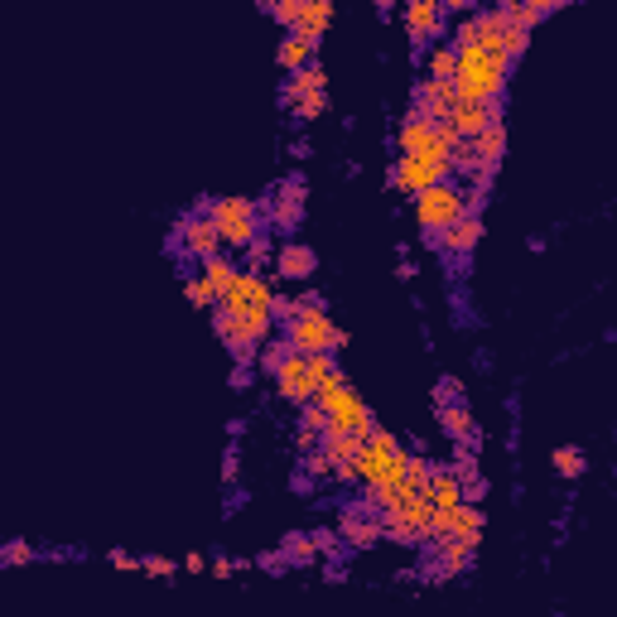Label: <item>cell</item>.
<instances>
[{"label": "cell", "mask_w": 617, "mask_h": 617, "mask_svg": "<svg viewBox=\"0 0 617 617\" xmlns=\"http://www.w3.org/2000/svg\"><path fill=\"white\" fill-rule=\"evenodd\" d=\"M299 314L290 323H285V338H290V348L304 352V357H319V352H333L348 348V328H338V323L328 319V309H323L319 295H304L295 299Z\"/></svg>", "instance_id": "obj_1"}, {"label": "cell", "mask_w": 617, "mask_h": 617, "mask_svg": "<svg viewBox=\"0 0 617 617\" xmlns=\"http://www.w3.org/2000/svg\"><path fill=\"white\" fill-rule=\"evenodd\" d=\"M507 58H492L487 49H458V73L454 87L463 102H483V107H497L502 92H507Z\"/></svg>", "instance_id": "obj_2"}, {"label": "cell", "mask_w": 617, "mask_h": 617, "mask_svg": "<svg viewBox=\"0 0 617 617\" xmlns=\"http://www.w3.org/2000/svg\"><path fill=\"white\" fill-rule=\"evenodd\" d=\"M410 468V454L405 444L391 430L376 425L367 439H362V458H357V483H367V492H381V487H396Z\"/></svg>", "instance_id": "obj_3"}, {"label": "cell", "mask_w": 617, "mask_h": 617, "mask_svg": "<svg viewBox=\"0 0 617 617\" xmlns=\"http://www.w3.org/2000/svg\"><path fill=\"white\" fill-rule=\"evenodd\" d=\"M314 401H319L323 415H328V434H357V439H367V434L376 430L372 405L357 396V386H352L348 376H333Z\"/></svg>", "instance_id": "obj_4"}, {"label": "cell", "mask_w": 617, "mask_h": 617, "mask_svg": "<svg viewBox=\"0 0 617 617\" xmlns=\"http://www.w3.org/2000/svg\"><path fill=\"white\" fill-rule=\"evenodd\" d=\"M454 155L449 150H430V155H401L396 169H391V188H401V193H430L439 184H454Z\"/></svg>", "instance_id": "obj_5"}, {"label": "cell", "mask_w": 617, "mask_h": 617, "mask_svg": "<svg viewBox=\"0 0 617 617\" xmlns=\"http://www.w3.org/2000/svg\"><path fill=\"white\" fill-rule=\"evenodd\" d=\"M203 213L213 217L222 246H232V251H246L256 237H266V232H261V213H256L251 198H217V203H208Z\"/></svg>", "instance_id": "obj_6"}, {"label": "cell", "mask_w": 617, "mask_h": 617, "mask_svg": "<svg viewBox=\"0 0 617 617\" xmlns=\"http://www.w3.org/2000/svg\"><path fill=\"white\" fill-rule=\"evenodd\" d=\"M468 217V193L458 184H439L430 193H420L415 198V222H420V232L425 237H444L449 227H458Z\"/></svg>", "instance_id": "obj_7"}, {"label": "cell", "mask_w": 617, "mask_h": 617, "mask_svg": "<svg viewBox=\"0 0 617 617\" xmlns=\"http://www.w3.org/2000/svg\"><path fill=\"white\" fill-rule=\"evenodd\" d=\"M169 251L179 256V261H213V256H222V237H217L213 217L208 213H184L179 222H174V232H169Z\"/></svg>", "instance_id": "obj_8"}, {"label": "cell", "mask_w": 617, "mask_h": 617, "mask_svg": "<svg viewBox=\"0 0 617 617\" xmlns=\"http://www.w3.org/2000/svg\"><path fill=\"white\" fill-rule=\"evenodd\" d=\"M478 49H487L492 58H507V63H516V58L531 49V29L511 25L507 15L492 5V10H483V44Z\"/></svg>", "instance_id": "obj_9"}, {"label": "cell", "mask_w": 617, "mask_h": 617, "mask_svg": "<svg viewBox=\"0 0 617 617\" xmlns=\"http://www.w3.org/2000/svg\"><path fill=\"white\" fill-rule=\"evenodd\" d=\"M270 299H275V285H270L266 275L242 270L237 285H232V295L222 299V309H237V314H246V319H270Z\"/></svg>", "instance_id": "obj_10"}, {"label": "cell", "mask_w": 617, "mask_h": 617, "mask_svg": "<svg viewBox=\"0 0 617 617\" xmlns=\"http://www.w3.org/2000/svg\"><path fill=\"white\" fill-rule=\"evenodd\" d=\"M338 536L352 550H372L376 540H386V531H381V516L367 502H348V507L338 511Z\"/></svg>", "instance_id": "obj_11"}, {"label": "cell", "mask_w": 617, "mask_h": 617, "mask_svg": "<svg viewBox=\"0 0 617 617\" xmlns=\"http://www.w3.org/2000/svg\"><path fill=\"white\" fill-rule=\"evenodd\" d=\"M270 381H275L280 401L299 405V410L319 396V391H314V376H309V357H304V352H290V357L275 367V376H270Z\"/></svg>", "instance_id": "obj_12"}, {"label": "cell", "mask_w": 617, "mask_h": 617, "mask_svg": "<svg viewBox=\"0 0 617 617\" xmlns=\"http://www.w3.org/2000/svg\"><path fill=\"white\" fill-rule=\"evenodd\" d=\"M304 179L299 174H290L285 184L270 193V203H266V217H270V227H280V232H295L299 227V217H304Z\"/></svg>", "instance_id": "obj_13"}, {"label": "cell", "mask_w": 617, "mask_h": 617, "mask_svg": "<svg viewBox=\"0 0 617 617\" xmlns=\"http://www.w3.org/2000/svg\"><path fill=\"white\" fill-rule=\"evenodd\" d=\"M405 39L425 49L430 39H444V5L439 0H410L405 5Z\"/></svg>", "instance_id": "obj_14"}, {"label": "cell", "mask_w": 617, "mask_h": 617, "mask_svg": "<svg viewBox=\"0 0 617 617\" xmlns=\"http://www.w3.org/2000/svg\"><path fill=\"white\" fill-rule=\"evenodd\" d=\"M458 107H463V97L454 82H415V111H425L434 126H449Z\"/></svg>", "instance_id": "obj_15"}, {"label": "cell", "mask_w": 617, "mask_h": 617, "mask_svg": "<svg viewBox=\"0 0 617 617\" xmlns=\"http://www.w3.org/2000/svg\"><path fill=\"white\" fill-rule=\"evenodd\" d=\"M396 145H401V155H430V150H444V145H439V126H434L425 111H415V107L401 116ZM449 155H454V150H449Z\"/></svg>", "instance_id": "obj_16"}, {"label": "cell", "mask_w": 617, "mask_h": 617, "mask_svg": "<svg viewBox=\"0 0 617 617\" xmlns=\"http://www.w3.org/2000/svg\"><path fill=\"white\" fill-rule=\"evenodd\" d=\"M425 242H430L434 251H444V256H454L458 266H463V261L478 251V242H483V217L468 213L463 222H458V227H449L444 237H425Z\"/></svg>", "instance_id": "obj_17"}, {"label": "cell", "mask_w": 617, "mask_h": 617, "mask_svg": "<svg viewBox=\"0 0 617 617\" xmlns=\"http://www.w3.org/2000/svg\"><path fill=\"white\" fill-rule=\"evenodd\" d=\"M473 545H463V540H449V545H439L430 550V564H425V574L430 579H463L468 569H473Z\"/></svg>", "instance_id": "obj_18"}, {"label": "cell", "mask_w": 617, "mask_h": 617, "mask_svg": "<svg viewBox=\"0 0 617 617\" xmlns=\"http://www.w3.org/2000/svg\"><path fill=\"white\" fill-rule=\"evenodd\" d=\"M439 425H444V434L454 439V449H473V454H478L483 430H478V420H473L468 405H439Z\"/></svg>", "instance_id": "obj_19"}, {"label": "cell", "mask_w": 617, "mask_h": 617, "mask_svg": "<svg viewBox=\"0 0 617 617\" xmlns=\"http://www.w3.org/2000/svg\"><path fill=\"white\" fill-rule=\"evenodd\" d=\"M430 502H434V516H454L463 507V483H458L454 463H434V478H430Z\"/></svg>", "instance_id": "obj_20"}, {"label": "cell", "mask_w": 617, "mask_h": 617, "mask_svg": "<svg viewBox=\"0 0 617 617\" xmlns=\"http://www.w3.org/2000/svg\"><path fill=\"white\" fill-rule=\"evenodd\" d=\"M314 270H319V256H314L304 242L275 246V275H285V280H309Z\"/></svg>", "instance_id": "obj_21"}, {"label": "cell", "mask_w": 617, "mask_h": 617, "mask_svg": "<svg viewBox=\"0 0 617 617\" xmlns=\"http://www.w3.org/2000/svg\"><path fill=\"white\" fill-rule=\"evenodd\" d=\"M492 121H502V107H483V102H463V107L454 111V126L458 140H478V135L492 126Z\"/></svg>", "instance_id": "obj_22"}, {"label": "cell", "mask_w": 617, "mask_h": 617, "mask_svg": "<svg viewBox=\"0 0 617 617\" xmlns=\"http://www.w3.org/2000/svg\"><path fill=\"white\" fill-rule=\"evenodd\" d=\"M473 145V155H478V169H487V174H497V164H502V155H507V121H492L478 140H468Z\"/></svg>", "instance_id": "obj_23"}, {"label": "cell", "mask_w": 617, "mask_h": 617, "mask_svg": "<svg viewBox=\"0 0 617 617\" xmlns=\"http://www.w3.org/2000/svg\"><path fill=\"white\" fill-rule=\"evenodd\" d=\"M275 63L295 78V73H304V68L319 63V44H309V39H299V34H285V44L275 49Z\"/></svg>", "instance_id": "obj_24"}, {"label": "cell", "mask_w": 617, "mask_h": 617, "mask_svg": "<svg viewBox=\"0 0 617 617\" xmlns=\"http://www.w3.org/2000/svg\"><path fill=\"white\" fill-rule=\"evenodd\" d=\"M328 25H333V5H328V0H304V10H299V25L290 29V34L309 39V44H319L323 34H328Z\"/></svg>", "instance_id": "obj_25"}, {"label": "cell", "mask_w": 617, "mask_h": 617, "mask_svg": "<svg viewBox=\"0 0 617 617\" xmlns=\"http://www.w3.org/2000/svg\"><path fill=\"white\" fill-rule=\"evenodd\" d=\"M314 92H328V68L323 63H314V68H304V73H295V78L280 87V102L285 107H295L299 97H314Z\"/></svg>", "instance_id": "obj_26"}, {"label": "cell", "mask_w": 617, "mask_h": 617, "mask_svg": "<svg viewBox=\"0 0 617 617\" xmlns=\"http://www.w3.org/2000/svg\"><path fill=\"white\" fill-rule=\"evenodd\" d=\"M497 10L507 15L511 25H521V29H536L540 20H550V15H560V0H536V5H516V0H502Z\"/></svg>", "instance_id": "obj_27"}, {"label": "cell", "mask_w": 617, "mask_h": 617, "mask_svg": "<svg viewBox=\"0 0 617 617\" xmlns=\"http://www.w3.org/2000/svg\"><path fill=\"white\" fill-rule=\"evenodd\" d=\"M198 275H203V280L213 285L217 304H222V299L232 295V285H237V275H242V266H232L227 256H213V261H203V266H198Z\"/></svg>", "instance_id": "obj_28"}, {"label": "cell", "mask_w": 617, "mask_h": 617, "mask_svg": "<svg viewBox=\"0 0 617 617\" xmlns=\"http://www.w3.org/2000/svg\"><path fill=\"white\" fill-rule=\"evenodd\" d=\"M458 73V49L454 44H434L425 58V82H454Z\"/></svg>", "instance_id": "obj_29"}, {"label": "cell", "mask_w": 617, "mask_h": 617, "mask_svg": "<svg viewBox=\"0 0 617 617\" xmlns=\"http://www.w3.org/2000/svg\"><path fill=\"white\" fill-rule=\"evenodd\" d=\"M449 44H454V49H478V44H483V10H473V15H463Z\"/></svg>", "instance_id": "obj_30"}, {"label": "cell", "mask_w": 617, "mask_h": 617, "mask_svg": "<svg viewBox=\"0 0 617 617\" xmlns=\"http://www.w3.org/2000/svg\"><path fill=\"white\" fill-rule=\"evenodd\" d=\"M550 463H555V473H560V478H579V473L589 468V458H584V449H574V444H560Z\"/></svg>", "instance_id": "obj_31"}, {"label": "cell", "mask_w": 617, "mask_h": 617, "mask_svg": "<svg viewBox=\"0 0 617 617\" xmlns=\"http://www.w3.org/2000/svg\"><path fill=\"white\" fill-rule=\"evenodd\" d=\"M285 560H290V564H314V560H319V545H314V536H304V531L285 536Z\"/></svg>", "instance_id": "obj_32"}, {"label": "cell", "mask_w": 617, "mask_h": 617, "mask_svg": "<svg viewBox=\"0 0 617 617\" xmlns=\"http://www.w3.org/2000/svg\"><path fill=\"white\" fill-rule=\"evenodd\" d=\"M184 295L193 299V309H217V295H213V285H208L203 275H184Z\"/></svg>", "instance_id": "obj_33"}, {"label": "cell", "mask_w": 617, "mask_h": 617, "mask_svg": "<svg viewBox=\"0 0 617 617\" xmlns=\"http://www.w3.org/2000/svg\"><path fill=\"white\" fill-rule=\"evenodd\" d=\"M323 111H328V92H314V97H299L295 107H290V116H295V121H304V126H309V121H319Z\"/></svg>", "instance_id": "obj_34"}, {"label": "cell", "mask_w": 617, "mask_h": 617, "mask_svg": "<svg viewBox=\"0 0 617 617\" xmlns=\"http://www.w3.org/2000/svg\"><path fill=\"white\" fill-rule=\"evenodd\" d=\"M290 338H270L266 348H261V357H256V362H261V372H270L275 376V367H280V362H285V357H290Z\"/></svg>", "instance_id": "obj_35"}, {"label": "cell", "mask_w": 617, "mask_h": 617, "mask_svg": "<svg viewBox=\"0 0 617 617\" xmlns=\"http://www.w3.org/2000/svg\"><path fill=\"white\" fill-rule=\"evenodd\" d=\"M275 25H285V29H295L299 25V10H304V0H275V5H261Z\"/></svg>", "instance_id": "obj_36"}, {"label": "cell", "mask_w": 617, "mask_h": 617, "mask_svg": "<svg viewBox=\"0 0 617 617\" xmlns=\"http://www.w3.org/2000/svg\"><path fill=\"white\" fill-rule=\"evenodd\" d=\"M309 376H314V391H323L333 376H343V372H338V362L328 352H319V357H309Z\"/></svg>", "instance_id": "obj_37"}, {"label": "cell", "mask_w": 617, "mask_h": 617, "mask_svg": "<svg viewBox=\"0 0 617 617\" xmlns=\"http://www.w3.org/2000/svg\"><path fill=\"white\" fill-rule=\"evenodd\" d=\"M242 256H246L242 270H256V275H261V266H270V237H256V242L246 246Z\"/></svg>", "instance_id": "obj_38"}, {"label": "cell", "mask_w": 617, "mask_h": 617, "mask_svg": "<svg viewBox=\"0 0 617 617\" xmlns=\"http://www.w3.org/2000/svg\"><path fill=\"white\" fill-rule=\"evenodd\" d=\"M304 473H309V483H319V478H333L338 468H333V458L319 449V454H304Z\"/></svg>", "instance_id": "obj_39"}, {"label": "cell", "mask_w": 617, "mask_h": 617, "mask_svg": "<svg viewBox=\"0 0 617 617\" xmlns=\"http://www.w3.org/2000/svg\"><path fill=\"white\" fill-rule=\"evenodd\" d=\"M434 405H463V386H458V376H439V386H434Z\"/></svg>", "instance_id": "obj_40"}, {"label": "cell", "mask_w": 617, "mask_h": 617, "mask_svg": "<svg viewBox=\"0 0 617 617\" xmlns=\"http://www.w3.org/2000/svg\"><path fill=\"white\" fill-rule=\"evenodd\" d=\"M34 555H39V550H34V545H29V540H10V545H5V555H0V560L10 564V569H15V564H29V560H34Z\"/></svg>", "instance_id": "obj_41"}, {"label": "cell", "mask_w": 617, "mask_h": 617, "mask_svg": "<svg viewBox=\"0 0 617 617\" xmlns=\"http://www.w3.org/2000/svg\"><path fill=\"white\" fill-rule=\"evenodd\" d=\"M140 569H145V574H155V579H174V574H179V564L164 560V555H150V560H140Z\"/></svg>", "instance_id": "obj_42"}, {"label": "cell", "mask_w": 617, "mask_h": 617, "mask_svg": "<svg viewBox=\"0 0 617 617\" xmlns=\"http://www.w3.org/2000/svg\"><path fill=\"white\" fill-rule=\"evenodd\" d=\"M295 314H299V304H295V299H285V295H275V299H270V319L290 323Z\"/></svg>", "instance_id": "obj_43"}, {"label": "cell", "mask_w": 617, "mask_h": 617, "mask_svg": "<svg viewBox=\"0 0 617 617\" xmlns=\"http://www.w3.org/2000/svg\"><path fill=\"white\" fill-rule=\"evenodd\" d=\"M314 545H319V555H338V550H343V536H333V531H314Z\"/></svg>", "instance_id": "obj_44"}, {"label": "cell", "mask_w": 617, "mask_h": 617, "mask_svg": "<svg viewBox=\"0 0 617 617\" xmlns=\"http://www.w3.org/2000/svg\"><path fill=\"white\" fill-rule=\"evenodd\" d=\"M222 478L237 483V449H227V458H222Z\"/></svg>", "instance_id": "obj_45"}, {"label": "cell", "mask_w": 617, "mask_h": 617, "mask_svg": "<svg viewBox=\"0 0 617 617\" xmlns=\"http://www.w3.org/2000/svg\"><path fill=\"white\" fill-rule=\"evenodd\" d=\"M107 560L116 564V569H140V560H131V555H126V550H111Z\"/></svg>", "instance_id": "obj_46"}, {"label": "cell", "mask_w": 617, "mask_h": 617, "mask_svg": "<svg viewBox=\"0 0 617 617\" xmlns=\"http://www.w3.org/2000/svg\"><path fill=\"white\" fill-rule=\"evenodd\" d=\"M285 564H290L285 560V550H280V555H261V569H285Z\"/></svg>", "instance_id": "obj_47"}, {"label": "cell", "mask_w": 617, "mask_h": 617, "mask_svg": "<svg viewBox=\"0 0 617 617\" xmlns=\"http://www.w3.org/2000/svg\"><path fill=\"white\" fill-rule=\"evenodd\" d=\"M184 569H188V574H203V569H208V560H203V555H188Z\"/></svg>", "instance_id": "obj_48"}, {"label": "cell", "mask_w": 617, "mask_h": 617, "mask_svg": "<svg viewBox=\"0 0 617 617\" xmlns=\"http://www.w3.org/2000/svg\"><path fill=\"white\" fill-rule=\"evenodd\" d=\"M232 569H237L232 560H213V574H217V579H232Z\"/></svg>", "instance_id": "obj_49"}]
</instances>
